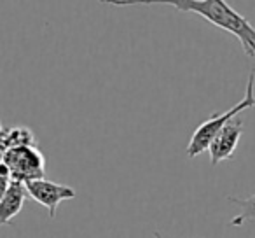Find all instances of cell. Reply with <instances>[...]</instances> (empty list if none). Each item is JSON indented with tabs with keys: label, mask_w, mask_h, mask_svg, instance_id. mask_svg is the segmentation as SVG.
<instances>
[{
	"label": "cell",
	"mask_w": 255,
	"mask_h": 238,
	"mask_svg": "<svg viewBox=\"0 0 255 238\" xmlns=\"http://www.w3.org/2000/svg\"><path fill=\"white\" fill-rule=\"evenodd\" d=\"M26 195L37 203L44 205L49 210V217L54 219L56 217V209L61 202L65 200L75 198V189H72L67 184H58V182L47 181V179H37V181L25 182Z\"/></svg>",
	"instance_id": "277c9868"
},
{
	"label": "cell",
	"mask_w": 255,
	"mask_h": 238,
	"mask_svg": "<svg viewBox=\"0 0 255 238\" xmlns=\"http://www.w3.org/2000/svg\"><path fill=\"white\" fill-rule=\"evenodd\" d=\"M26 196L28 195H26L25 184L16 182V181H9L7 191H5L4 198L0 202V226L9 224L19 212H21Z\"/></svg>",
	"instance_id": "8992f818"
},
{
	"label": "cell",
	"mask_w": 255,
	"mask_h": 238,
	"mask_svg": "<svg viewBox=\"0 0 255 238\" xmlns=\"http://www.w3.org/2000/svg\"><path fill=\"white\" fill-rule=\"evenodd\" d=\"M163 4L173 5L178 11L199 14L206 21L233 33L240 40L245 54L250 58L255 56V28L243 14L234 11L224 0H175Z\"/></svg>",
	"instance_id": "6da1fadb"
},
{
	"label": "cell",
	"mask_w": 255,
	"mask_h": 238,
	"mask_svg": "<svg viewBox=\"0 0 255 238\" xmlns=\"http://www.w3.org/2000/svg\"><path fill=\"white\" fill-rule=\"evenodd\" d=\"M7 186H9V181L7 179H0V202L4 198L5 191H7Z\"/></svg>",
	"instance_id": "ba28073f"
},
{
	"label": "cell",
	"mask_w": 255,
	"mask_h": 238,
	"mask_svg": "<svg viewBox=\"0 0 255 238\" xmlns=\"http://www.w3.org/2000/svg\"><path fill=\"white\" fill-rule=\"evenodd\" d=\"M254 84H255V72L252 70L248 75L247 82V93H245V98L241 102H238L234 107H231L226 112H215L212 117H208L205 123L198 126L192 133L191 140L187 144V156L196 158L201 153L208 151L212 140L215 139V135L236 116H240L243 110H248L252 107H255V96H254Z\"/></svg>",
	"instance_id": "7a4b0ae2"
},
{
	"label": "cell",
	"mask_w": 255,
	"mask_h": 238,
	"mask_svg": "<svg viewBox=\"0 0 255 238\" xmlns=\"http://www.w3.org/2000/svg\"><path fill=\"white\" fill-rule=\"evenodd\" d=\"M0 161H4L11 174V181L30 182L37 179H44L46 174V158L37 146H21L7 149Z\"/></svg>",
	"instance_id": "3957f363"
},
{
	"label": "cell",
	"mask_w": 255,
	"mask_h": 238,
	"mask_svg": "<svg viewBox=\"0 0 255 238\" xmlns=\"http://www.w3.org/2000/svg\"><path fill=\"white\" fill-rule=\"evenodd\" d=\"M243 130H245L243 119H240L236 116L217 133L215 139L212 140V144L208 147L212 165H219L220 161L229 160L233 156L238 147V142H240L241 135H243Z\"/></svg>",
	"instance_id": "5b68a950"
},
{
	"label": "cell",
	"mask_w": 255,
	"mask_h": 238,
	"mask_svg": "<svg viewBox=\"0 0 255 238\" xmlns=\"http://www.w3.org/2000/svg\"><path fill=\"white\" fill-rule=\"evenodd\" d=\"M229 202L236 203L238 207L241 209V212L231 221L233 226H241L245 224L247 221H252L255 219V195L248 196V198H236V196H229Z\"/></svg>",
	"instance_id": "52a82bcc"
},
{
	"label": "cell",
	"mask_w": 255,
	"mask_h": 238,
	"mask_svg": "<svg viewBox=\"0 0 255 238\" xmlns=\"http://www.w3.org/2000/svg\"><path fill=\"white\" fill-rule=\"evenodd\" d=\"M154 237H156V238H163V237H161L159 233H157V231H156V233H154Z\"/></svg>",
	"instance_id": "9c48e42d"
}]
</instances>
